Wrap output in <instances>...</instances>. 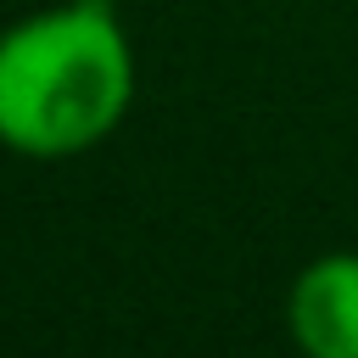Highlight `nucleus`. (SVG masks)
<instances>
[{
    "instance_id": "2",
    "label": "nucleus",
    "mask_w": 358,
    "mask_h": 358,
    "mask_svg": "<svg viewBox=\"0 0 358 358\" xmlns=\"http://www.w3.org/2000/svg\"><path fill=\"white\" fill-rule=\"evenodd\" d=\"M296 358H358V252H319L285 291Z\"/></svg>"
},
{
    "instance_id": "1",
    "label": "nucleus",
    "mask_w": 358,
    "mask_h": 358,
    "mask_svg": "<svg viewBox=\"0 0 358 358\" xmlns=\"http://www.w3.org/2000/svg\"><path fill=\"white\" fill-rule=\"evenodd\" d=\"M134 39L112 0H56L0 28V151L67 162L134 106Z\"/></svg>"
}]
</instances>
